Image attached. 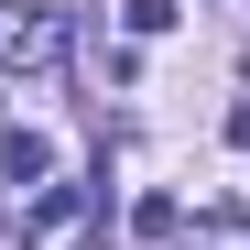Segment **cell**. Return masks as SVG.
<instances>
[{
  "label": "cell",
  "mask_w": 250,
  "mask_h": 250,
  "mask_svg": "<svg viewBox=\"0 0 250 250\" xmlns=\"http://www.w3.org/2000/svg\"><path fill=\"white\" fill-rule=\"evenodd\" d=\"M0 65H11V76H55V65H65V11L0 0Z\"/></svg>",
  "instance_id": "6da1fadb"
},
{
  "label": "cell",
  "mask_w": 250,
  "mask_h": 250,
  "mask_svg": "<svg viewBox=\"0 0 250 250\" xmlns=\"http://www.w3.org/2000/svg\"><path fill=\"white\" fill-rule=\"evenodd\" d=\"M120 22H131V33H163V22H174V0H120Z\"/></svg>",
  "instance_id": "3957f363"
},
{
  "label": "cell",
  "mask_w": 250,
  "mask_h": 250,
  "mask_svg": "<svg viewBox=\"0 0 250 250\" xmlns=\"http://www.w3.org/2000/svg\"><path fill=\"white\" fill-rule=\"evenodd\" d=\"M65 218H76V185H44V196H33V207H22V239H55Z\"/></svg>",
  "instance_id": "7a4b0ae2"
}]
</instances>
